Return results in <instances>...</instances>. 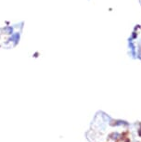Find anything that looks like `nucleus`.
<instances>
[{
	"label": "nucleus",
	"instance_id": "nucleus-1",
	"mask_svg": "<svg viewBox=\"0 0 141 142\" xmlns=\"http://www.w3.org/2000/svg\"><path fill=\"white\" fill-rule=\"evenodd\" d=\"M129 45H130L131 50H132V54L135 56V55H136V49H135V46H134V45H133V42L130 41V42H129Z\"/></svg>",
	"mask_w": 141,
	"mask_h": 142
}]
</instances>
